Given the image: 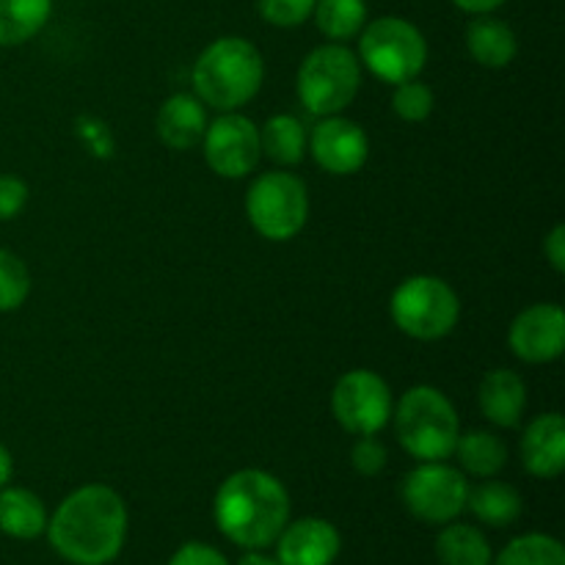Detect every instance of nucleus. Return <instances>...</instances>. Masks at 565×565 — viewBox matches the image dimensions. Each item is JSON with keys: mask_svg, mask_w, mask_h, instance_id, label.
Masks as SVG:
<instances>
[{"mask_svg": "<svg viewBox=\"0 0 565 565\" xmlns=\"http://www.w3.org/2000/svg\"><path fill=\"white\" fill-rule=\"evenodd\" d=\"M50 546L72 565H108L127 539V505L108 486L72 491L47 522Z\"/></svg>", "mask_w": 565, "mask_h": 565, "instance_id": "1", "label": "nucleus"}, {"mask_svg": "<svg viewBox=\"0 0 565 565\" xmlns=\"http://www.w3.org/2000/svg\"><path fill=\"white\" fill-rule=\"evenodd\" d=\"M213 516L221 533L235 546L259 552L276 544L290 519L287 489L263 469H241L221 483L213 500Z\"/></svg>", "mask_w": 565, "mask_h": 565, "instance_id": "2", "label": "nucleus"}, {"mask_svg": "<svg viewBox=\"0 0 565 565\" xmlns=\"http://www.w3.org/2000/svg\"><path fill=\"white\" fill-rule=\"evenodd\" d=\"M263 55L248 39L224 36L207 44L193 64V88L215 110H237L263 86Z\"/></svg>", "mask_w": 565, "mask_h": 565, "instance_id": "3", "label": "nucleus"}, {"mask_svg": "<svg viewBox=\"0 0 565 565\" xmlns=\"http://www.w3.org/2000/svg\"><path fill=\"white\" fill-rule=\"evenodd\" d=\"M397 441L417 461H445L456 452L461 425L452 403L434 386H414L395 412Z\"/></svg>", "mask_w": 565, "mask_h": 565, "instance_id": "4", "label": "nucleus"}, {"mask_svg": "<svg viewBox=\"0 0 565 565\" xmlns=\"http://www.w3.org/2000/svg\"><path fill=\"white\" fill-rule=\"evenodd\" d=\"M362 64L386 83L414 81L428 61V42L423 31L403 17H379L367 22L359 36Z\"/></svg>", "mask_w": 565, "mask_h": 565, "instance_id": "5", "label": "nucleus"}, {"mask_svg": "<svg viewBox=\"0 0 565 565\" xmlns=\"http://www.w3.org/2000/svg\"><path fill=\"white\" fill-rule=\"evenodd\" d=\"M362 83V64L345 44H323L298 70V97L315 116H337L353 103Z\"/></svg>", "mask_w": 565, "mask_h": 565, "instance_id": "6", "label": "nucleus"}, {"mask_svg": "<svg viewBox=\"0 0 565 565\" xmlns=\"http://www.w3.org/2000/svg\"><path fill=\"white\" fill-rule=\"evenodd\" d=\"M390 312L403 334L414 340H441L456 329L461 301L439 276H408L392 292Z\"/></svg>", "mask_w": 565, "mask_h": 565, "instance_id": "7", "label": "nucleus"}, {"mask_svg": "<svg viewBox=\"0 0 565 565\" xmlns=\"http://www.w3.org/2000/svg\"><path fill=\"white\" fill-rule=\"evenodd\" d=\"M246 213L263 237L290 241L309 218L307 185L287 171H265L248 188Z\"/></svg>", "mask_w": 565, "mask_h": 565, "instance_id": "8", "label": "nucleus"}, {"mask_svg": "<svg viewBox=\"0 0 565 565\" xmlns=\"http://www.w3.org/2000/svg\"><path fill=\"white\" fill-rule=\"evenodd\" d=\"M403 505L425 524H447L467 508L469 483L445 461H419L403 478Z\"/></svg>", "mask_w": 565, "mask_h": 565, "instance_id": "9", "label": "nucleus"}, {"mask_svg": "<svg viewBox=\"0 0 565 565\" xmlns=\"http://www.w3.org/2000/svg\"><path fill=\"white\" fill-rule=\"evenodd\" d=\"M331 408L348 434L375 436L392 417V392L373 370H351L337 381Z\"/></svg>", "mask_w": 565, "mask_h": 565, "instance_id": "10", "label": "nucleus"}, {"mask_svg": "<svg viewBox=\"0 0 565 565\" xmlns=\"http://www.w3.org/2000/svg\"><path fill=\"white\" fill-rule=\"evenodd\" d=\"M202 143L207 166L226 180L248 177L263 158L257 125L241 114H224L207 125Z\"/></svg>", "mask_w": 565, "mask_h": 565, "instance_id": "11", "label": "nucleus"}, {"mask_svg": "<svg viewBox=\"0 0 565 565\" xmlns=\"http://www.w3.org/2000/svg\"><path fill=\"white\" fill-rule=\"evenodd\" d=\"M508 342L522 362H552L565 348L563 309L557 303H533L522 315H516L511 331H508Z\"/></svg>", "mask_w": 565, "mask_h": 565, "instance_id": "12", "label": "nucleus"}, {"mask_svg": "<svg viewBox=\"0 0 565 565\" xmlns=\"http://www.w3.org/2000/svg\"><path fill=\"white\" fill-rule=\"evenodd\" d=\"M370 152L367 136L362 127L342 116H326L312 130V154L318 166L329 174H356Z\"/></svg>", "mask_w": 565, "mask_h": 565, "instance_id": "13", "label": "nucleus"}, {"mask_svg": "<svg viewBox=\"0 0 565 565\" xmlns=\"http://www.w3.org/2000/svg\"><path fill=\"white\" fill-rule=\"evenodd\" d=\"M276 563L279 565H331L340 557L342 539L326 519H298L285 524L276 539Z\"/></svg>", "mask_w": 565, "mask_h": 565, "instance_id": "14", "label": "nucleus"}, {"mask_svg": "<svg viewBox=\"0 0 565 565\" xmlns=\"http://www.w3.org/2000/svg\"><path fill=\"white\" fill-rule=\"evenodd\" d=\"M522 461L530 475L552 480L565 469V419L561 414H541L522 436Z\"/></svg>", "mask_w": 565, "mask_h": 565, "instance_id": "15", "label": "nucleus"}, {"mask_svg": "<svg viewBox=\"0 0 565 565\" xmlns=\"http://www.w3.org/2000/svg\"><path fill=\"white\" fill-rule=\"evenodd\" d=\"M478 403L489 423L500 425V428H516L527 408V386H524L522 375H516L513 370H491L480 381Z\"/></svg>", "mask_w": 565, "mask_h": 565, "instance_id": "16", "label": "nucleus"}, {"mask_svg": "<svg viewBox=\"0 0 565 565\" xmlns=\"http://www.w3.org/2000/svg\"><path fill=\"white\" fill-rule=\"evenodd\" d=\"M207 130V110L199 97L191 94H174L166 99L158 110V136L166 147L185 152V149L202 143Z\"/></svg>", "mask_w": 565, "mask_h": 565, "instance_id": "17", "label": "nucleus"}, {"mask_svg": "<svg viewBox=\"0 0 565 565\" xmlns=\"http://www.w3.org/2000/svg\"><path fill=\"white\" fill-rule=\"evenodd\" d=\"M467 47L469 55L478 61L480 66L489 70H502L511 64L519 53L516 33L508 22L497 20V17L478 14L467 28Z\"/></svg>", "mask_w": 565, "mask_h": 565, "instance_id": "18", "label": "nucleus"}, {"mask_svg": "<svg viewBox=\"0 0 565 565\" xmlns=\"http://www.w3.org/2000/svg\"><path fill=\"white\" fill-rule=\"evenodd\" d=\"M47 530V511L28 489H0V533L33 541Z\"/></svg>", "mask_w": 565, "mask_h": 565, "instance_id": "19", "label": "nucleus"}, {"mask_svg": "<svg viewBox=\"0 0 565 565\" xmlns=\"http://www.w3.org/2000/svg\"><path fill=\"white\" fill-rule=\"evenodd\" d=\"M467 508L489 527H511L522 516L524 502L513 486L489 480V483L478 486V489H469Z\"/></svg>", "mask_w": 565, "mask_h": 565, "instance_id": "20", "label": "nucleus"}, {"mask_svg": "<svg viewBox=\"0 0 565 565\" xmlns=\"http://www.w3.org/2000/svg\"><path fill=\"white\" fill-rule=\"evenodd\" d=\"M53 0H0V47L36 36L50 20Z\"/></svg>", "mask_w": 565, "mask_h": 565, "instance_id": "21", "label": "nucleus"}, {"mask_svg": "<svg viewBox=\"0 0 565 565\" xmlns=\"http://www.w3.org/2000/svg\"><path fill=\"white\" fill-rule=\"evenodd\" d=\"M436 557L441 565H491V544L472 524H450L436 539Z\"/></svg>", "mask_w": 565, "mask_h": 565, "instance_id": "22", "label": "nucleus"}, {"mask_svg": "<svg viewBox=\"0 0 565 565\" xmlns=\"http://www.w3.org/2000/svg\"><path fill=\"white\" fill-rule=\"evenodd\" d=\"M259 147L270 160L281 166H296L307 152V132H303L301 119L290 114L270 116L259 130Z\"/></svg>", "mask_w": 565, "mask_h": 565, "instance_id": "23", "label": "nucleus"}, {"mask_svg": "<svg viewBox=\"0 0 565 565\" xmlns=\"http://www.w3.org/2000/svg\"><path fill=\"white\" fill-rule=\"evenodd\" d=\"M458 461L475 478H494L508 463V450L491 430H469L458 436Z\"/></svg>", "mask_w": 565, "mask_h": 565, "instance_id": "24", "label": "nucleus"}, {"mask_svg": "<svg viewBox=\"0 0 565 565\" xmlns=\"http://www.w3.org/2000/svg\"><path fill=\"white\" fill-rule=\"evenodd\" d=\"M312 17L323 36L345 42L362 33L367 22V3L364 0H315Z\"/></svg>", "mask_w": 565, "mask_h": 565, "instance_id": "25", "label": "nucleus"}, {"mask_svg": "<svg viewBox=\"0 0 565 565\" xmlns=\"http://www.w3.org/2000/svg\"><path fill=\"white\" fill-rule=\"evenodd\" d=\"M494 565H565V550L552 535L530 533L522 539H513L500 552Z\"/></svg>", "mask_w": 565, "mask_h": 565, "instance_id": "26", "label": "nucleus"}, {"mask_svg": "<svg viewBox=\"0 0 565 565\" xmlns=\"http://www.w3.org/2000/svg\"><path fill=\"white\" fill-rule=\"evenodd\" d=\"M31 292V274L17 254L0 248V312H11L25 303Z\"/></svg>", "mask_w": 565, "mask_h": 565, "instance_id": "27", "label": "nucleus"}, {"mask_svg": "<svg viewBox=\"0 0 565 565\" xmlns=\"http://www.w3.org/2000/svg\"><path fill=\"white\" fill-rule=\"evenodd\" d=\"M392 108L403 121H425L434 114V92L417 77L397 83L395 94H392Z\"/></svg>", "mask_w": 565, "mask_h": 565, "instance_id": "28", "label": "nucleus"}, {"mask_svg": "<svg viewBox=\"0 0 565 565\" xmlns=\"http://www.w3.org/2000/svg\"><path fill=\"white\" fill-rule=\"evenodd\" d=\"M315 0H257V11L276 28H296L312 17Z\"/></svg>", "mask_w": 565, "mask_h": 565, "instance_id": "29", "label": "nucleus"}, {"mask_svg": "<svg viewBox=\"0 0 565 565\" xmlns=\"http://www.w3.org/2000/svg\"><path fill=\"white\" fill-rule=\"evenodd\" d=\"M351 463L362 478H375V475L384 472L386 467L384 445H381L379 439H373V436H362V439L356 441V447H353Z\"/></svg>", "mask_w": 565, "mask_h": 565, "instance_id": "30", "label": "nucleus"}, {"mask_svg": "<svg viewBox=\"0 0 565 565\" xmlns=\"http://www.w3.org/2000/svg\"><path fill=\"white\" fill-rule=\"evenodd\" d=\"M28 202V185L14 174H0V221H11Z\"/></svg>", "mask_w": 565, "mask_h": 565, "instance_id": "31", "label": "nucleus"}, {"mask_svg": "<svg viewBox=\"0 0 565 565\" xmlns=\"http://www.w3.org/2000/svg\"><path fill=\"white\" fill-rule=\"evenodd\" d=\"M169 565H230L218 550L207 544H199V541H191V544L180 546L171 557Z\"/></svg>", "mask_w": 565, "mask_h": 565, "instance_id": "32", "label": "nucleus"}, {"mask_svg": "<svg viewBox=\"0 0 565 565\" xmlns=\"http://www.w3.org/2000/svg\"><path fill=\"white\" fill-rule=\"evenodd\" d=\"M544 254L557 274H565V226L557 224L544 241Z\"/></svg>", "mask_w": 565, "mask_h": 565, "instance_id": "33", "label": "nucleus"}, {"mask_svg": "<svg viewBox=\"0 0 565 565\" xmlns=\"http://www.w3.org/2000/svg\"><path fill=\"white\" fill-rule=\"evenodd\" d=\"M458 9L469 11V14H491L494 9H500L505 0H452Z\"/></svg>", "mask_w": 565, "mask_h": 565, "instance_id": "34", "label": "nucleus"}, {"mask_svg": "<svg viewBox=\"0 0 565 565\" xmlns=\"http://www.w3.org/2000/svg\"><path fill=\"white\" fill-rule=\"evenodd\" d=\"M11 472H14V461H11V452L6 450L3 445H0V489H3V486H9Z\"/></svg>", "mask_w": 565, "mask_h": 565, "instance_id": "35", "label": "nucleus"}, {"mask_svg": "<svg viewBox=\"0 0 565 565\" xmlns=\"http://www.w3.org/2000/svg\"><path fill=\"white\" fill-rule=\"evenodd\" d=\"M237 565H279L276 561H270V557L259 555V552H248V555L241 557V563Z\"/></svg>", "mask_w": 565, "mask_h": 565, "instance_id": "36", "label": "nucleus"}]
</instances>
